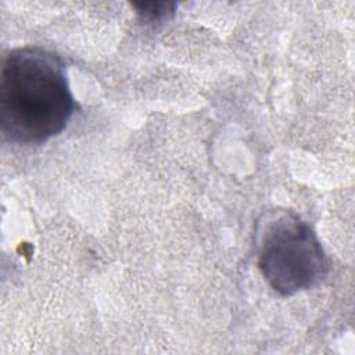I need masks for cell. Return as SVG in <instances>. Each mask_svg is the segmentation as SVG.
Returning <instances> with one entry per match:
<instances>
[{"instance_id": "6da1fadb", "label": "cell", "mask_w": 355, "mask_h": 355, "mask_svg": "<svg viewBox=\"0 0 355 355\" xmlns=\"http://www.w3.org/2000/svg\"><path fill=\"white\" fill-rule=\"evenodd\" d=\"M76 110L61 58L43 47H18L4 58L0 125L15 144H42L64 130Z\"/></svg>"}, {"instance_id": "7a4b0ae2", "label": "cell", "mask_w": 355, "mask_h": 355, "mask_svg": "<svg viewBox=\"0 0 355 355\" xmlns=\"http://www.w3.org/2000/svg\"><path fill=\"white\" fill-rule=\"evenodd\" d=\"M258 266L282 295L318 286L327 275V259L313 229L291 211H269L257 222Z\"/></svg>"}, {"instance_id": "3957f363", "label": "cell", "mask_w": 355, "mask_h": 355, "mask_svg": "<svg viewBox=\"0 0 355 355\" xmlns=\"http://www.w3.org/2000/svg\"><path fill=\"white\" fill-rule=\"evenodd\" d=\"M139 14L148 22H161L173 12V4L168 3H143L136 4Z\"/></svg>"}]
</instances>
